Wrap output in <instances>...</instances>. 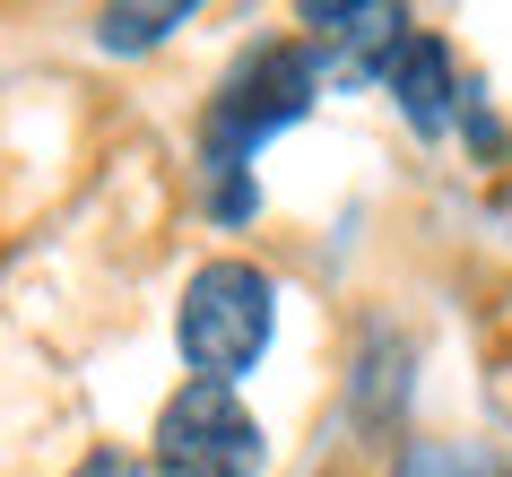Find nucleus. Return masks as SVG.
<instances>
[{
    "instance_id": "obj_3",
    "label": "nucleus",
    "mask_w": 512,
    "mask_h": 477,
    "mask_svg": "<svg viewBox=\"0 0 512 477\" xmlns=\"http://www.w3.org/2000/svg\"><path fill=\"white\" fill-rule=\"evenodd\" d=\"M270 434L226 382H183L157 408V477H261Z\"/></svg>"
},
{
    "instance_id": "obj_1",
    "label": "nucleus",
    "mask_w": 512,
    "mask_h": 477,
    "mask_svg": "<svg viewBox=\"0 0 512 477\" xmlns=\"http://www.w3.org/2000/svg\"><path fill=\"white\" fill-rule=\"evenodd\" d=\"M322 96V61L313 44H261V53L243 61L235 79L209 96V122H200V174H209V209L226 226L261 209V191H252V157H261V139L304 122Z\"/></svg>"
},
{
    "instance_id": "obj_4",
    "label": "nucleus",
    "mask_w": 512,
    "mask_h": 477,
    "mask_svg": "<svg viewBox=\"0 0 512 477\" xmlns=\"http://www.w3.org/2000/svg\"><path fill=\"white\" fill-rule=\"evenodd\" d=\"M304 44L322 61V87H365V79H391V61L417 44V27L391 0H313Z\"/></svg>"
},
{
    "instance_id": "obj_2",
    "label": "nucleus",
    "mask_w": 512,
    "mask_h": 477,
    "mask_svg": "<svg viewBox=\"0 0 512 477\" xmlns=\"http://www.w3.org/2000/svg\"><path fill=\"white\" fill-rule=\"evenodd\" d=\"M270 321H278V287L270 269L252 261H209L183 278V304H174V347L200 382H226L235 391L243 373L261 365L270 347Z\"/></svg>"
},
{
    "instance_id": "obj_8",
    "label": "nucleus",
    "mask_w": 512,
    "mask_h": 477,
    "mask_svg": "<svg viewBox=\"0 0 512 477\" xmlns=\"http://www.w3.org/2000/svg\"><path fill=\"white\" fill-rule=\"evenodd\" d=\"M70 477H148V469H139V460H131V451H87V460H79V469H70Z\"/></svg>"
},
{
    "instance_id": "obj_7",
    "label": "nucleus",
    "mask_w": 512,
    "mask_h": 477,
    "mask_svg": "<svg viewBox=\"0 0 512 477\" xmlns=\"http://www.w3.org/2000/svg\"><path fill=\"white\" fill-rule=\"evenodd\" d=\"M400 477H512V469H495L478 443H408Z\"/></svg>"
},
{
    "instance_id": "obj_6",
    "label": "nucleus",
    "mask_w": 512,
    "mask_h": 477,
    "mask_svg": "<svg viewBox=\"0 0 512 477\" xmlns=\"http://www.w3.org/2000/svg\"><path fill=\"white\" fill-rule=\"evenodd\" d=\"M174 27H191L183 0H122V9L96 18V44H105V53H148V44H165Z\"/></svg>"
},
{
    "instance_id": "obj_5",
    "label": "nucleus",
    "mask_w": 512,
    "mask_h": 477,
    "mask_svg": "<svg viewBox=\"0 0 512 477\" xmlns=\"http://www.w3.org/2000/svg\"><path fill=\"white\" fill-rule=\"evenodd\" d=\"M382 87L400 96V113H408V131H417V139H443V131H452L460 79H452V44H443V35L417 27V44L391 61V79H382Z\"/></svg>"
}]
</instances>
